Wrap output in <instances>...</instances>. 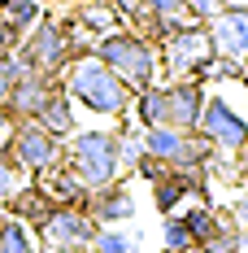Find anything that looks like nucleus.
<instances>
[{
    "instance_id": "7ed1b4c3",
    "label": "nucleus",
    "mask_w": 248,
    "mask_h": 253,
    "mask_svg": "<svg viewBox=\"0 0 248 253\" xmlns=\"http://www.w3.org/2000/svg\"><path fill=\"white\" fill-rule=\"evenodd\" d=\"M66 162H70V170L78 175V183L87 192L109 188V183H118V170H122V162H118V135L113 131H78L70 140V157Z\"/></svg>"
},
{
    "instance_id": "7c9ffc66",
    "label": "nucleus",
    "mask_w": 248,
    "mask_h": 253,
    "mask_svg": "<svg viewBox=\"0 0 248 253\" xmlns=\"http://www.w3.org/2000/svg\"><path fill=\"white\" fill-rule=\"evenodd\" d=\"M13 118H0V157H4V153H13Z\"/></svg>"
},
{
    "instance_id": "c756f323",
    "label": "nucleus",
    "mask_w": 248,
    "mask_h": 253,
    "mask_svg": "<svg viewBox=\"0 0 248 253\" xmlns=\"http://www.w3.org/2000/svg\"><path fill=\"white\" fill-rule=\"evenodd\" d=\"M13 48H18V31L4 22V18H0V57H9Z\"/></svg>"
},
{
    "instance_id": "20e7f679",
    "label": "nucleus",
    "mask_w": 248,
    "mask_h": 253,
    "mask_svg": "<svg viewBox=\"0 0 248 253\" xmlns=\"http://www.w3.org/2000/svg\"><path fill=\"white\" fill-rule=\"evenodd\" d=\"M213 57L218 52H213V40H209V22H187L183 31H174L166 40V52H161V61L174 79H205Z\"/></svg>"
},
{
    "instance_id": "ddd939ff",
    "label": "nucleus",
    "mask_w": 248,
    "mask_h": 253,
    "mask_svg": "<svg viewBox=\"0 0 248 253\" xmlns=\"http://www.w3.org/2000/svg\"><path fill=\"white\" fill-rule=\"evenodd\" d=\"M52 210H57V201H52V197L39 188V183H31V188H18V192L9 197V214H13L18 223H31V227H44Z\"/></svg>"
},
{
    "instance_id": "dca6fc26",
    "label": "nucleus",
    "mask_w": 248,
    "mask_h": 253,
    "mask_svg": "<svg viewBox=\"0 0 248 253\" xmlns=\"http://www.w3.org/2000/svg\"><path fill=\"white\" fill-rule=\"evenodd\" d=\"M135 118L140 126H170V101H166V87H144L135 92Z\"/></svg>"
},
{
    "instance_id": "f257e3e1",
    "label": "nucleus",
    "mask_w": 248,
    "mask_h": 253,
    "mask_svg": "<svg viewBox=\"0 0 248 253\" xmlns=\"http://www.w3.org/2000/svg\"><path fill=\"white\" fill-rule=\"evenodd\" d=\"M66 96L74 105H83L87 114H100V118H122L126 105L135 101V92L100 61L96 52L74 57L66 66Z\"/></svg>"
},
{
    "instance_id": "0eeeda50",
    "label": "nucleus",
    "mask_w": 248,
    "mask_h": 253,
    "mask_svg": "<svg viewBox=\"0 0 248 253\" xmlns=\"http://www.w3.org/2000/svg\"><path fill=\"white\" fill-rule=\"evenodd\" d=\"M13 157H18V166L31 170V175H48L61 166V140L44 131V126L35 123H18L13 126Z\"/></svg>"
},
{
    "instance_id": "f3484780",
    "label": "nucleus",
    "mask_w": 248,
    "mask_h": 253,
    "mask_svg": "<svg viewBox=\"0 0 248 253\" xmlns=\"http://www.w3.org/2000/svg\"><path fill=\"white\" fill-rule=\"evenodd\" d=\"M178 218H183V227L192 231V240H196V249L200 245H205V240H209V236H213V231H218V223H222V218H218V210H209V205L200 201H187L183 205V214H178Z\"/></svg>"
},
{
    "instance_id": "72a5a7b5",
    "label": "nucleus",
    "mask_w": 248,
    "mask_h": 253,
    "mask_svg": "<svg viewBox=\"0 0 248 253\" xmlns=\"http://www.w3.org/2000/svg\"><path fill=\"white\" fill-rule=\"evenodd\" d=\"M244 201H248V179H244Z\"/></svg>"
},
{
    "instance_id": "bb28decb",
    "label": "nucleus",
    "mask_w": 248,
    "mask_h": 253,
    "mask_svg": "<svg viewBox=\"0 0 248 253\" xmlns=\"http://www.w3.org/2000/svg\"><path fill=\"white\" fill-rule=\"evenodd\" d=\"M226 9V0H187V13L196 18V22H209V18H218Z\"/></svg>"
},
{
    "instance_id": "f704fd0d",
    "label": "nucleus",
    "mask_w": 248,
    "mask_h": 253,
    "mask_svg": "<svg viewBox=\"0 0 248 253\" xmlns=\"http://www.w3.org/2000/svg\"><path fill=\"white\" fill-rule=\"evenodd\" d=\"M161 253H178V249H161Z\"/></svg>"
},
{
    "instance_id": "412c9836",
    "label": "nucleus",
    "mask_w": 248,
    "mask_h": 253,
    "mask_svg": "<svg viewBox=\"0 0 248 253\" xmlns=\"http://www.w3.org/2000/svg\"><path fill=\"white\" fill-rule=\"evenodd\" d=\"M161 240H166V249L196 253V240H192V231L183 227V218H178V214H166V223H161Z\"/></svg>"
},
{
    "instance_id": "b1692460",
    "label": "nucleus",
    "mask_w": 248,
    "mask_h": 253,
    "mask_svg": "<svg viewBox=\"0 0 248 253\" xmlns=\"http://www.w3.org/2000/svg\"><path fill=\"white\" fill-rule=\"evenodd\" d=\"M18 188H22V166H18L13 153H4V157H0V201H9Z\"/></svg>"
},
{
    "instance_id": "cd10ccee",
    "label": "nucleus",
    "mask_w": 248,
    "mask_h": 253,
    "mask_svg": "<svg viewBox=\"0 0 248 253\" xmlns=\"http://www.w3.org/2000/svg\"><path fill=\"white\" fill-rule=\"evenodd\" d=\"M144 4V13H157V18H166V13H187V0H140Z\"/></svg>"
},
{
    "instance_id": "a211bd4d",
    "label": "nucleus",
    "mask_w": 248,
    "mask_h": 253,
    "mask_svg": "<svg viewBox=\"0 0 248 253\" xmlns=\"http://www.w3.org/2000/svg\"><path fill=\"white\" fill-rule=\"evenodd\" d=\"M78 26L92 35H109V31H122V18L109 0H92V4H78Z\"/></svg>"
},
{
    "instance_id": "f8f14e48",
    "label": "nucleus",
    "mask_w": 248,
    "mask_h": 253,
    "mask_svg": "<svg viewBox=\"0 0 248 253\" xmlns=\"http://www.w3.org/2000/svg\"><path fill=\"white\" fill-rule=\"evenodd\" d=\"M87 214L96 218L100 227H113V223H126L135 214V201H131V192L122 183H109V188H96L87 197Z\"/></svg>"
},
{
    "instance_id": "39448f33",
    "label": "nucleus",
    "mask_w": 248,
    "mask_h": 253,
    "mask_svg": "<svg viewBox=\"0 0 248 253\" xmlns=\"http://www.w3.org/2000/svg\"><path fill=\"white\" fill-rule=\"evenodd\" d=\"M96 231H100V223L87 210H78V205H57L48 214V223L39 227V240H44L48 253H87L92 240H96Z\"/></svg>"
},
{
    "instance_id": "4be33fe9",
    "label": "nucleus",
    "mask_w": 248,
    "mask_h": 253,
    "mask_svg": "<svg viewBox=\"0 0 248 253\" xmlns=\"http://www.w3.org/2000/svg\"><path fill=\"white\" fill-rule=\"evenodd\" d=\"M87 253H135V240L126 231H118V227H100Z\"/></svg>"
},
{
    "instance_id": "6ab92c4d",
    "label": "nucleus",
    "mask_w": 248,
    "mask_h": 253,
    "mask_svg": "<svg viewBox=\"0 0 248 253\" xmlns=\"http://www.w3.org/2000/svg\"><path fill=\"white\" fill-rule=\"evenodd\" d=\"M0 18L13 26L18 35H26L39 22V0H0Z\"/></svg>"
},
{
    "instance_id": "9d476101",
    "label": "nucleus",
    "mask_w": 248,
    "mask_h": 253,
    "mask_svg": "<svg viewBox=\"0 0 248 253\" xmlns=\"http://www.w3.org/2000/svg\"><path fill=\"white\" fill-rule=\"evenodd\" d=\"M205 192V166H183V170H166L152 183V205L157 214H178V205Z\"/></svg>"
},
{
    "instance_id": "2eb2a0df",
    "label": "nucleus",
    "mask_w": 248,
    "mask_h": 253,
    "mask_svg": "<svg viewBox=\"0 0 248 253\" xmlns=\"http://www.w3.org/2000/svg\"><path fill=\"white\" fill-rule=\"evenodd\" d=\"M35 123L44 126V131H52L57 140L61 135H74V101L66 92H52L48 101H44V109L35 114Z\"/></svg>"
},
{
    "instance_id": "1a4fd4ad",
    "label": "nucleus",
    "mask_w": 248,
    "mask_h": 253,
    "mask_svg": "<svg viewBox=\"0 0 248 253\" xmlns=\"http://www.w3.org/2000/svg\"><path fill=\"white\" fill-rule=\"evenodd\" d=\"M52 92H57V83L48 75H39V70H22V75L13 79V87H9V101H4V114L13 118V123H31L44 101H48Z\"/></svg>"
},
{
    "instance_id": "393cba45",
    "label": "nucleus",
    "mask_w": 248,
    "mask_h": 253,
    "mask_svg": "<svg viewBox=\"0 0 248 253\" xmlns=\"http://www.w3.org/2000/svg\"><path fill=\"white\" fill-rule=\"evenodd\" d=\"M140 157H144V135H131V131H122V135H118V162L135 170V166H140Z\"/></svg>"
},
{
    "instance_id": "aec40b11",
    "label": "nucleus",
    "mask_w": 248,
    "mask_h": 253,
    "mask_svg": "<svg viewBox=\"0 0 248 253\" xmlns=\"http://www.w3.org/2000/svg\"><path fill=\"white\" fill-rule=\"evenodd\" d=\"M0 253H35V240H31L26 223H18L13 214L0 218Z\"/></svg>"
},
{
    "instance_id": "9b49d317",
    "label": "nucleus",
    "mask_w": 248,
    "mask_h": 253,
    "mask_svg": "<svg viewBox=\"0 0 248 253\" xmlns=\"http://www.w3.org/2000/svg\"><path fill=\"white\" fill-rule=\"evenodd\" d=\"M166 101H170V126H178V131H196L200 126V109H205L200 79H174L166 87Z\"/></svg>"
},
{
    "instance_id": "423d86ee",
    "label": "nucleus",
    "mask_w": 248,
    "mask_h": 253,
    "mask_svg": "<svg viewBox=\"0 0 248 253\" xmlns=\"http://www.w3.org/2000/svg\"><path fill=\"white\" fill-rule=\"evenodd\" d=\"M196 131L218 153H240L248 144V118L226 101V96H205V109H200V126Z\"/></svg>"
},
{
    "instance_id": "c85d7f7f",
    "label": "nucleus",
    "mask_w": 248,
    "mask_h": 253,
    "mask_svg": "<svg viewBox=\"0 0 248 253\" xmlns=\"http://www.w3.org/2000/svg\"><path fill=\"white\" fill-rule=\"evenodd\" d=\"M109 4L118 9V18H122V22H126V18H131V22H144V18H148L140 0H109Z\"/></svg>"
},
{
    "instance_id": "473e14b6",
    "label": "nucleus",
    "mask_w": 248,
    "mask_h": 253,
    "mask_svg": "<svg viewBox=\"0 0 248 253\" xmlns=\"http://www.w3.org/2000/svg\"><path fill=\"white\" fill-rule=\"evenodd\" d=\"M70 4H92V0H70Z\"/></svg>"
},
{
    "instance_id": "f03ea898",
    "label": "nucleus",
    "mask_w": 248,
    "mask_h": 253,
    "mask_svg": "<svg viewBox=\"0 0 248 253\" xmlns=\"http://www.w3.org/2000/svg\"><path fill=\"white\" fill-rule=\"evenodd\" d=\"M92 52L122 79L131 92H144V87L157 83L161 57H157V48H152V40L135 35V31H109V35H100V40H96V48H92Z\"/></svg>"
},
{
    "instance_id": "4468645a",
    "label": "nucleus",
    "mask_w": 248,
    "mask_h": 253,
    "mask_svg": "<svg viewBox=\"0 0 248 253\" xmlns=\"http://www.w3.org/2000/svg\"><path fill=\"white\" fill-rule=\"evenodd\" d=\"M39 188H44L57 205H78V210H87V197H92V192L78 183V175L70 170V166H66V170H61V166H57V170H48Z\"/></svg>"
},
{
    "instance_id": "5701e85b",
    "label": "nucleus",
    "mask_w": 248,
    "mask_h": 253,
    "mask_svg": "<svg viewBox=\"0 0 248 253\" xmlns=\"http://www.w3.org/2000/svg\"><path fill=\"white\" fill-rule=\"evenodd\" d=\"M235 236H240V227H235L231 218H222V223H218V231L200 245V253H235Z\"/></svg>"
},
{
    "instance_id": "a878e982",
    "label": "nucleus",
    "mask_w": 248,
    "mask_h": 253,
    "mask_svg": "<svg viewBox=\"0 0 248 253\" xmlns=\"http://www.w3.org/2000/svg\"><path fill=\"white\" fill-rule=\"evenodd\" d=\"M22 70H26V66L13 57V52H9V57H0V105L9 101V87H13V79L22 75Z\"/></svg>"
},
{
    "instance_id": "2f4dec72",
    "label": "nucleus",
    "mask_w": 248,
    "mask_h": 253,
    "mask_svg": "<svg viewBox=\"0 0 248 253\" xmlns=\"http://www.w3.org/2000/svg\"><path fill=\"white\" fill-rule=\"evenodd\" d=\"M235 253H248V231H240V236H235Z\"/></svg>"
},
{
    "instance_id": "6e6552de",
    "label": "nucleus",
    "mask_w": 248,
    "mask_h": 253,
    "mask_svg": "<svg viewBox=\"0 0 248 253\" xmlns=\"http://www.w3.org/2000/svg\"><path fill=\"white\" fill-rule=\"evenodd\" d=\"M209 40L218 57L244 61L248 57V0H226L218 18H209Z\"/></svg>"
}]
</instances>
